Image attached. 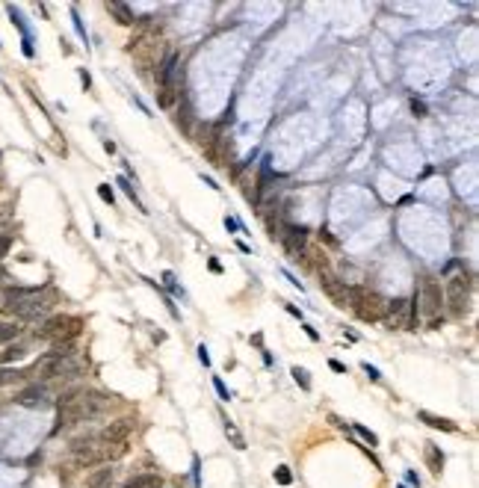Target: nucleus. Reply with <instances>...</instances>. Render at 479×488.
I'll list each match as a JSON object with an SVG mask.
<instances>
[{
    "label": "nucleus",
    "mask_w": 479,
    "mask_h": 488,
    "mask_svg": "<svg viewBox=\"0 0 479 488\" xmlns=\"http://www.w3.org/2000/svg\"><path fill=\"white\" fill-rule=\"evenodd\" d=\"M349 308L355 311L358 320L364 323H376L382 320L384 311H387V302L376 290H367V287H349Z\"/></svg>",
    "instance_id": "1"
},
{
    "label": "nucleus",
    "mask_w": 479,
    "mask_h": 488,
    "mask_svg": "<svg viewBox=\"0 0 479 488\" xmlns=\"http://www.w3.org/2000/svg\"><path fill=\"white\" fill-rule=\"evenodd\" d=\"M80 328H83V320H80V317H65V314H57V317L45 320V325L39 328V337L54 340L57 346H63V343H71V340L80 334Z\"/></svg>",
    "instance_id": "2"
},
{
    "label": "nucleus",
    "mask_w": 479,
    "mask_h": 488,
    "mask_svg": "<svg viewBox=\"0 0 479 488\" xmlns=\"http://www.w3.org/2000/svg\"><path fill=\"white\" fill-rule=\"evenodd\" d=\"M420 314L426 320H435L441 311H444V287L435 281V278H423L420 281Z\"/></svg>",
    "instance_id": "3"
},
{
    "label": "nucleus",
    "mask_w": 479,
    "mask_h": 488,
    "mask_svg": "<svg viewBox=\"0 0 479 488\" xmlns=\"http://www.w3.org/2000/svg\"><path fill=\"white\" fill-rule=\"evenodd\" d=\"M467 290H470V281L467 275H452L444 287V305H449V314L452 317H461L467 311Z\"/></svg>",
    "instance_id": "4"
},
{
    "label": "nucleus",
    "mask_w": 479,
    "mask_h": 488,
    "mask_svg": "<svg viewBox=\"0 0 479 488\" xmlns=\"http://www.w3.org/2000/svg\"><path fill=\"white\" fill-rule=\"evenodd\" d=\"M319 287L325 290V296L337 308H349V287H346V281H337L331 272H319Z\"/></svg>",
    "instance_id": "5"
},
{
    "label": "nucleus",
    "mask_w": 479,
    "mask_h": 488,
    "mask_svg": "<svg viewBox=\"0 0 479 488\" xmlns=\"http://www.w3.org/2000/svg\"><path fill=\"white\" fill-rule=\"evenodd\" d=\"M384 323L390 325V328H408V325H411V302H405V299L387 302Z\"/></svg>",
    "instance_id": "6"
},
{
    "label": "nucleus",
    "mask_w": 479,
    "mask_h": 488,
    "mask_svg": "<svg viewBox=\"0 0 479 488\" xmlns=\"http://www.w3.org/2000/svg\"><path fill=\"white\" fill-rule=\"evenodd\" d=\"M130 432H133V420H116L98 435V441H104L107 447H113V444H128Z\"/></svg>",
    "instance_id": "7"
},
{
    "label": "nucleus",
    "mask_w": 479,
    "mask_h": 488,
    "mask_svg": "<svg viewBox=\"0 0 479 488\" xmlns=\"http://www.w3.org/2000/svg\"><path fill=\"white\" fill-rule=\"evenodd\" d=\"M284 231H287V234H281L278 240H284L287 252H290V255H296V260H299L302 249H305V240H308V231H305V228H296V225L284 228Z\"/></svg>",
    "instance_id": "8"
},
{
    "label": "nucleus",
    "mask_w": 479,
    "mask_h": 488,
    "mask_svg": "<svg viewBox=\"0 0 479 488\" xmlns=\"http://www.w3.org/2000/svg\"><path fill=\"white\" fill-rule=\"evenodd\" d=\"M160 473H139V476H133V479H128L122 488H160Z\"/></svg>",
    "instance_id": "9"
},
{
    "label": "nucleus",
    "mask_w": 479,
    "mask_h": 488,
    "mask_svg": "<svg viewBox=\"0 0 479 488\" xmlns=\"http://www.w3.org/2000/svg\"><path fill=\"white\" fill-rule=\"evenodd\" d=\"M426 464L432 473H441V467H444V453L435 444H426Z\"/></svg>",
    "instance_id": "10"
},
{
    "label": "nucleus",
    "mask_w": 479,
    "mask_h": 488,
    "mask_svg": "<svg viewBox=\"0 0 479 488\" xmlns=\"http://www.w3.org/2000/svg\"><path fill=\"white\" fill-rule=\"evenodd\" d=\"M42 399H45V390L39 388V385H33V388L18 393V402L21 405H42Z\"/></svg>",
    "instance_id": "11"
},
{
    "label": "nucleus",
    "mask_w": 479,
    "mask_h": 488,
    "mask_svg": "<svg viewBox=\"0 0 479 488\" xmlns=\"http://www.w3.org/2000/svg\"><path fill=\"white\" fill-rule=\"evenodd\" d=\"M420 420H426L429 426H435V429H444V432H455V423L444 420V417H435V414H429V411H420Z\"/></svg>",
    "instance_id": "12"
},
{
    "label": "nucleus",
    "mask_w": 479,
    "mask_h": 488,
    "mask_svg": "<svg viewBox=\"0 0 479 488\" xmlns=\"http://www.w3.org/2000/svg\"><path fill=\"white\" fill-rule=\"evenodd\" d=\"M18 334H21V325L18 323H0V343H12Z\"/></svg>",
    "instance_id": "13"
},
{
    "label": "nucleus",
    "mask_w": 479,
    "mask_h": 488,
    "mask_svg": "<svg viewBox=\"0 0 479 488\" xmlns=\"http://www.w3.org/2000/svg\"><path fill=\"white\" fill-rule=\"evenodd\" d=\"M107 9H110L116 18H119V24H133V15L128 12V6H122V3H110Z\"/></svg>",
    "instance_id": "14"
},
{
    "label": "nucleus",
    "mask_w": 479,
    "mask_h": 488,
    "mask_svg": "<svg viewBox=\"0 0 479 488\" xmlns=\"http://www.w3.org/2000/svg\"><path fill=\"white\" fill-rule=\"evenodd\" d=\"M24 355V346L21 343H15V346H6V352L0 355V361H15V358Z\"/></svg>",
    "instance_id": "15"
},
{
    "label": "nucleus",
    "mask_w": 479,
    "mask_h": 488,
    "mask_svg": "<svg viewBox=\"0 0 479 488\" xmlns=\"http://www.w3.org/2000/svg\"><path fill=\"white\" fill-rule=\"evenodd\" d=\"M21 376H24V373L9 370V367H6V370H0V388H3V385H9V382H15V379H21Z\"/></svg>",
    "instance_id": "16"
},
{
    "label": "nucleus",
    "mask_w": 479,
    "mask_h": 488,
    "mask_svg": "<svg viewBox=\"0 0 479 488\" xmlns=\"http://www.w3.org/2000/svg\"><path fill=\"white\" fill-rule=\"evenodd\" d=\"M110 476H113V470H98L95 476L89 479V485H92V488H104V482H107Z\"/></svg>",
    "instance_id": "17"
},
{
    "label": "nucleus",
    "mask_w": 479,
    "mask_h": 488,
    "mask_svg": "<svg viewBox=\"0 0 479 488\" xmlns=\"http://www.w3.org/2000/svg\"><path fill=\"white\" fill-rule=\"evenodd\" d=\"M355 432H358V435H361V438H364L370 447H376V435H373V432H367L364 426H355Z\"/></svg>",
    "instance_id": "18"
},
{
    "label": "nucleus",
    "mask_w": 479,
    "mask_h": 488,
    "mask_svg": "<svg viewBox=\"0 0 479 488\" xmlns=\"http://www.w3.org/2000/svg\"><path fill=\"white\" fill-rule=\"evenodd\" d=\"M9 249H12V237H9V234H3V237H0V258H6V255H9Z\"/></svg>",
    "instance_id": "19"
},
{
    "label": "nucleus",
    "mask_w": 479,
    "mask_h": 488,
    "mask_svg": "<svg viewBox=\"0 0 479 488\" xmlns=\"http://www.w3.org/2000/svg\"><path fill=\"white\" fill-rule=\"evenodd\" d=\"M275 479H278L281 485H290V479H293V476H290V470H287V467H278V473H275Z\"/></svg>",
    "instance_id": "20"
},
{
    "label": "nucleus",
    "mask_w": 479,
    "mask_h": 488,
    "mask_svg": "<svg viewBox=\"0 0 479 488\" xmlns=\"http://www.w3.org/2000/svg\"><path fill=\"white\" fill-rule=\"evenodd\" d=\"M293 376H296V382H299L302 388H308V373H305V370H299V367H296V370H293Z\"/></svg>",
    "instance_id": "21"
},
{
    "label": "nucleus",
    "mask_w": 479,
    "mask_h": 488,
    "mask_svg": "<svg viewBox=\"0 0 479 488\" xmlns=\"http://www.w3.org/2000/svg\"><path fill=\"white\" fill-rule=\"evenodd\" d=\"M98 193H101V198H104V201H113V190H110V187H101Z\"/></svg>",
    "instance_id": "22"
},
{
    "label": "nucleus",
    "mask_w": 479,
    "mask_h": 488,
    "mask_svg": "<svg viewBox=\"0 0 479 488\" xmlns=\"http://www.w3.org/2000/svg\"><path fill=\"white\" fill-rule=\"evenodd\" d=\"M364 370H367V376H370V379H379V370H376V367H370V364H364Z\"/></svg>",
    "instance_id": "23"
},
{
    "label": "nucleus",
    "mask_w": 479,
    "mask_h": 488,
    "mask_svg": "<svg viewBox=\"0 0 479 488\" xmlns=\"http://www.w3.org/2000/svg\"><path fill=\"white\" fill-rule=\"evenodd\" d=\"M216 390H219V396H222V399H228V388H225L219 379H216Z\"/></svg>",
    "instance_id": "24"
}]
</instances>
